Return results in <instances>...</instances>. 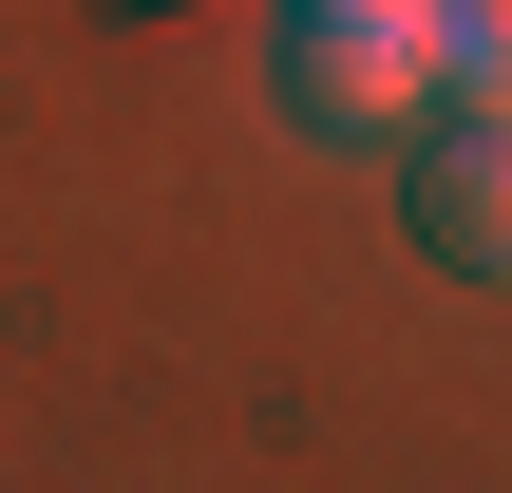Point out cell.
Wrapping results in <instances>:
<instances>
[{"label":"cell","instance_id":"1","mask_svg":"<svg viewBox=\"0 0 512 493\" xmlns=\"http://www.w3.org/2000/svg\"><path fill=\"white\" fill-rule=\"evenodd\" d=\"M437 95V0H304L285 19V114L304 133H399Z\"/></svg>","mask_w":512,"mask_h":493},{"label":"cell","instance_id":"2","mask_svg":"<svg viewBox=\"0 0 512 493\" xmlns=\"http://www.w3.org/2000/svg\"><path fill=\"white\" fill-rule=\"evenodd\" d=\"M399 228H418L456 285H512V114H456V133L399 171Z\"/></svg>","mask_w":512,"mask_h":493},{"label":"cell","instance_id":"3","mask_svg":"<svg viewBox=\"0 0 512 493\" xmlns=\"http://www.w3.org/2000/svg\"><path fill=\"white\" fill-rule=\"evenodd\" d=\"M437 95L456 114H512V0H437Z\"/></svg>","mask_w":512,"mask_h":493}]
</instances>
